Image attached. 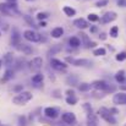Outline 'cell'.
I'll return each instance as SVG.
<instances>
[{"label": "cell", "instance_id": "obj_13", "mask_svg": "<svg viewBox=\"0 0 126 126\" xmlns=\"http://www.w3.org/2000/svg\"><path fill=\"white\" fill-rule=\"evenodd\" d=\"M11 43H12L15 47H17V45L21 43V34H20V32H18V30H17V28H12Z\"/></svg>", "mask_w": 126, "mask_h": 126}, {"label": "cell", "instance_id": "obj_24", "mask_svg": "<svg viewBox=\"0 0 126 126\" xmlns=\"http://www.w3.org/2000/svg\"><path fill=\"white\" fill-rule=\"evenodd\" d=\"M43 80H44V75L41 74V72H37V74L32 77V82H33V83H36V84L42 83Z\"/></svg>", "mask_w": 126, "mask_h": 126}, {"label": "cell", "instance_id": "obj_31", "mask_svg": "<svg viewBox=\"0 0 126 126\" xmlns=\"http://www.w3.org/2000/svg\"><path fill=\"white\" fill-rule=\"evenodd\" d=\"M83 109H84V111H86V114H87V115L93 114V109H92V107H91V104H89V103H84L83 104Z\"/></svg>", "mask_w": 126, "mask_h": 126}, {"label": "cell", "instance_id": "obj_49", "mask_svg": "<svg viewBox=\"0 0 126 126\" xmlns=\"http://www.w3.org/2000/svg\"><path fill=\"white\" fill-rule=\"evenodd\" d=\"M27 1H34V0H27Z\"/></svg>", "mask_w": 126, "mask_h": 126}, {"label": "cell", "instance_id": "obj_42", "mask_svg": "<svg viewBox=\"0 0 126 126\" xmlns=\"http://www.w3.org/2000/svg\"><path fill=\"white\" fill-rule=\"evenodd\" d=\"M109 111H110V114H113V115L119 114V110H118L116 108H110V109H109Z\"/></svg>", "mask_w": 126, "mask_h": 126}, {"label": "cell", "instance_id": "obj_2", "mask_svg": "<svg viewBox=\"0 0 126 126\" xmlns=\"http://www.w3.org/2000/svg\"><path fill=\"white\" fill-rule=\"evenodd\" d=\"M32 93L28 92V91H22L20 92L17 95H15L12 98V103L16 104V105H25L26 103H28L31 99H32Z\"/></svg>", "mask_w": 126, "mask_h": 126}, {"label": "cell", "instance_id": "obj_51", "mask_svg": "<svg viewBox=\"0 0 126 126\" xmlns=\"http://www.w3.org/2000/svg\"><path fill=\"white\" fill-rule=\"evenodd\" d=\"M0 126H2V124H0Z\"/></svg>", "mask_w": 126, "mask_h": 126}, {"label": "cell", "instance_id": "obj_34", "mask_svg": "<svg viewBox=\"0 0 126 126\" xmlns=\"http://www.w3.org/2000/svg\"><path fill=\"white\" fill-rule=\"evenodd\" d=\"M23 18H25V21H26V22H27L28 25H31V26H34V27H36L34 20H33V18H32V17L30 16V15H25V16H23Z\"/></svg>", "mask_w": 126, "mask_h": 126}, {"label": "cell", "instance_id": "obj_37", "mask_svg": "<svg viewBox=\"0 0 126 126\" xmlns=\"http://www.w3.org/2000/svg\"><path fill=\"white\" fill-rule=\"evenodd\" d=\"M115 59H116V61H124V60H126V51L119 53V54L115 56Z\"/></svg>", "mask_w": 126, "mask_h": 126}, {"label": "cell", "instance_id": "obj_28", "mask_svg": "<svg viewBox=\"0 0 126 126\" xmlns=\"http://www.w3.org/2000/svg\"><path fill=\"white\" fill-rule=\"evenodd\" d=\"M79 36H81V41L83 42V45H84V47H86V45H87L88 43L91 42L89 37H88V36H87L86 33H83V32H80V33H79Z\"/></svg>", "mask_w": 126, "mask_h": 126}, {"label": "cell", "instance_id": "obj_38", "mask_svg": "<svg viewBox=\"0 0 126 126\" xmlns=\"http://www.w3.org/2000/svg\"><path fill=\"white\" fill-rule=\"evenodd\" d=\"M116 89V87L115 86H113V84H108V88H107V91H105V93H110V92H114Z\"/></svg>", "mask_w": 126, "mask_h": 126}, {"label": "cell", "instance_id": "obj_8", "mask_svg": "<svg viewBox=\"0 0 126 126\" xmlns=\"http://www.w3.org/2000/svg\"><path fill=\"white\" fill-rule=\"evenodd\" d=\"M113 103L116 104V105H124V104H126V93L120 92V93L114 94V97H113Z\"/></svg>", "mask_w": 126, "mask_h": 126}, {"label": "cell", "instance_id": "obj_3", "mask_svg": "<svg viewBox=\"0 0 126 126\" xmlns=\"http://www.w3.org/2000/svg\"><path fill=\"white\" fill-rule=\"evenodd\" d=\"M98 114H99V116L102 118V119H104L108 124H110V125H115L118 121H116V119L114 118V115L113 114H110V111H109V109L108 108H104V107H102V108H99V110H98Z\"/></svg>", "mask_w": 126, "mask_h": 126}, {"label": "cell", "instance_id": "obj_19", "mask_svg": "<svg viewBox=\"0 0 126 126\" xmlns=\"http://www.w3.org/2000/svg\"><path fill=\"white\" fill-rule=\"evenodd\" d=\"M64 36V28L63 27H55L53 31H51V37L58 39V38H61Z\"/></svg>", "mask_w": 126, "mask_h": 126}, {"label": "cell", "instance_id": "obj_36", "mask_svg": "<svg viewBox=\"0 0 126 126\" xmlns=\"http://www.w3.org/2000/svg\"><path fill=\"white\" fill-rule=\"evenodd\" d=\"M48 17H49V12H38L37 14V18L39 21H43V20H45Z\"/></svg>", "mask_w": 126, "mask_h": 126}, {"label": "cell", "instance_id": "obj_44", "mask_svg": "<svg viewBox=\"0 0 126 126\" xmlns=\"http://www.w3.org/2000/svg\"><path fill=\"white\" fill-rule=\"evenodd\" d=\"M66 94L67 95H75V91L74 89H67L66 91Z\"/></svg>", "mask_w": 126, "mask_h": 126}, {"label": "cell", "instance_id": "obj_39", "mask_svg": "<svg viewBox=\"0 0 126 126\" xmlns=\"http://www.w3.org/2000/svg\"><path fill=\"white\" fill-rule=\"evenodd\" d=\"M116 4L119 7H126V0H118Z\"/></svg>", "mask_w": 126, "mask_h": 126}, {"label": "cell", "instance_id": "obj_20", "mask_svg": "<svg viewBox=\"0 0 126 126\" xmlns=\"http://www.w3.org/2000/svg\"><path fill=\"white\" fill-rule=\"evenodd\" d=\"M125 79H126V72L124 70H119V71L115 74V80H116V82L123 83V82L125 81Z\"/></svg>", "mask_w": 126, "mask_h": 126}, {"label": "cell", "instance_id": "obj_50", "mask_svg": "<svg viewBox=\"0 0 126 126\" xmlns=\"http://www.w3.org/2000/svg\"><path fill=\"white\" fill-rule=\"evenodd\" d=\"M0 27H1V23H0ZM0 34H1V32H0Z\"/></svg>", "mask_w": 126, "mask_h": 126}, {"label": "cell", "instance_id": "obj_29", "mask_svg": "<svg viewBox=\"0 0 126 126\" xmlns=\"http://www.w3.org/2000/svg\"><path fill=\"white\" fill-rule=\"evenodd\" d=\"M118 33H119V27H118V26H114V27L110 28V32H109L110 37L116 38V37H118Z\"/></svg>", "mask_w": 126, "mask_h": 126}, {"label": "cell", "instance_id": "obj_45", "mask_svg": "<svg viewBox=\"0 0 126 126\" xmlns=\"http://www.w3.org/2000/svg\"><path fill=\"white\" fill-rule=\"evenodd\" d=\"M97 31H98L97 26H91V33H95Z\"/></svg>", "mask_w": 126, "mask_h": 126}, {"label": "cell", "instance_id": "obj_27", "mask_svg": "<svg viewBox=\"0 0 126 126\" xmlns=\"http://www.w3.org/2000/svg\"><path fill=\"white\" fill-rule=\"evenodd\" d=\"M105 54H107L105 48H97V49L93 50V55L94 56H104Z\"/></svg>", "mask_w": 126, "mask_h": 126}, {"label": "cell", "instance_id": "obj_26", "mask_svg": "<svg viewBox=\"0 0 126 126\" xmlns=\"http://www.w3.org/2000/svg\"><path fill=\"white\" fill-rule=\"evenodd\" d=\"M77 102H79V98L75 97V95H67L66 97V103L69 105H76Z\"/></svg>", "mask_w": 126, "mask_h": 126}, {"label": "cell", "instance_id": "obj_41", "mask_svg": "<svg viewBox=\"0 0 126 126\" xmlns=\"http://www.w3.org/2000/svg\"><path fill=\"white\" fill-rule=\"evenodd\" d=\"M95 45H97V43L95 42H89L84 48H87V49H91V48H95Z\"/></svg>", "mask_w": 126, "mask_h": 126}, {"label": "cell", "instance_id": "obj_25", "mask_svg": "<svg viewBox=\"0 0 126 126\" xmlns=\"http://www.w3.org/2000/svg\"><path fill=\"white\" fill-rule=\"evenodd\" d=\"M14 70L7 67V70L5 71V75H4V81H9V80H12L14 79Z\"/></svg>", "mask_w": 126, "mask_h": 126}, {"label": "cell", "instance_id": "obj_40", "mask_svg": "<svg viewBox=\"0 0 126 126\" xmlns=\"http://www.w3.org/2000/svg\"><path fill=\"white\" fill-rule=\"evenodd\" d=\"M22 89H23V86H22V84H17L16 87H14V91H15V92H18V93L22 92Z\"/></svg>", "mask_w": 126, "mask_h": 126}, {"label": "cell", "instance_id": "obj_43", "mask_svg": "<svg viewBox=\"0 0 126 126\" xmlns=\"http://www.w3.org/2000/svg\"><path fill=\"white\" fill-rule=\"evenodd\" d=\"M99 39H100V41H105V39H107V33L102 32V33L99 34Z\"/></svg>", "mask_w": 126, "mask_h": 126}, {"label": "cell", "instance_id": "obj_4", "mask_svg": "<svg viewBox=\"0 0 126 126\" xmlns=\"http://www.w3.org/2000/svg\"><path fill=\"white\" fill-rule=\"evenodd\" d=\"M23 37H25V39L28 41V42H32V43L42 42V36H41L39 33L32 31V30H27V31H25V32H23Z\"/></svg>", "mask_w": 126, "mask_h": 126}, {"label": "cell", "instance_id": "obj_48", "mask_svg": "<svg viewBox=\"0 0 126 126\" xmlns=\"http://www.w3.org/2000/svg\"><path fill=\"white\" fill-rule=\"evenodd\" d=\"M6 1H16V0H6Z\"/></svg>", "mask_w": 126, "mask_h": 126}, {"label": "cell", "instance_id": "obj_12", "mask_svg": "<svg viewBox=\"0 0 126 126\" xmlns=\"http://www.w3.org/2000/svg\"><path fill=\"white\" fill-rule=\"evenodd\" d=\"M72 65L77 66V67H86V66H91L92 61L88 60V59H74Z\"/></svg>", "mask_w": 126, "mask_h": 126}, {"label": "cell", "instance_id": "obj_35", "mask_svg": "<svg viewBox=\"0 0 126 126\" xmlns=\"http://www.w3.org/2000/svg\"><path fill=\"white\" fill-rule=\"evenodd\" d=\"M108 2H109V0H98L97 2H95V7H104V6H107L108 5Z\"/></svg>", "mask_w": 126, "mask_h": 126}, {"label": "cell", "instance_id": "obj_1", "mask_svg": "<svg viewBox=\"0 0 126 126\" xmlns=\"http://www.w3.org/2000/svg\"><path fill=\"white\" fill-rule=\"evenodd\" d=\"M0 14H2L5 16H18L20 11L17 9L16 1L0 2Z\"/></svg>", "mask_w": 126, "mask_h": 126}, {"label": "cell", "instance_id": "obj_22", "mask_svg": "<svg viewBox=\"0 0 126 126\" xmlns=\"http://www.w3.org/2000/svg\"><path fill=\"white\" fill-rule=\"evenodd\" d=\"M63 11H64V14H65L66 16H69V17H72V16L76 15V10H75L74 7H71V6H64Z\"/></svg>", "mask_w": 126, "mask_h": 126}, {"label": "cell", "instance_id": "obj_6", "mask_svg": "<svg viewBox=\"0 0 126 126\" xmlns=\"http://www.w3.org/2000/svg\"><path fill=\"white\" fill-rule=\"evenodd\" d=\"M116 17H118V14H116L115 11H108V12H105V14L100 17L99 21H100L102 25H107V23H110V22L115 21Z\"/></svg>", "mask_w": 126, "mask_h": 126}, {"label": "cell", "instance_id": "obj_16", "mask_svg": "<svg viewBox=\"0 0 126 126\" xmlns=\"http://www.w3.org/2000/svg\"><path fill=\"white\" fill-rule=\"evenodd\" d=\"M14 63V54L12 53H6L4 56H2V64L6 66V67H10Z\"/></svg>", "mask_w": 126, "mask_h": 126}, {"label": "cell", "instance_id": "obj_10", "mask_svg": "<svg viewBox=\"0 0 126 126\" xmlns=\"http://www.w3.org/2000/svg\"><path fill=\"white\" fill-rule=\"evenodd\" d=\"M44 115L48 118V119H56L59 116V110L55 109V108H51V107H48L44 109Z\"/></svg>", "mask_w": 126, "mask_h": 126}, {"label": "cell", "instance_id": "obj_47", "mask_svg": "<svg viewBox=\"0 0 126 126\" xmlns=\"http://www.w3.org/2000/svg\"><path fill=\"white\" fill-rule=\"evenodd\" d=\"M1 66H2V60H0V69H1Z\"/></svg>", "mask_w": 126, "mask_h": 126}, {"label": "cell", "instance_id": "obj_30", "mask_svg": "<svg viewBox=\"0 0 126 126\" xmlns=\"http://www.w3.org/2000/svg\"><path fill=\"white\" fill-rule=\"evenodd\" d=\"M61 50V45L60 44H55L50 50H49V55H54L55 53H58V51H60Z\"/></svg>", "mask_w": 126, "mask_h": 126}, {"label": "cell", "instance_id": "obj_14", "mask_svg": "<svg viewBox=\"0 0 126 126\" xmlns=\"http://www.w3.org/2000/svg\"><path fill=\"white\" fill-rule=\"evenodd\" d=\"M74 26H75L76 28H79V30H86V28L89 26V23H88V21L84 20V18H77V20L74 21Z\"/></svg>", "mask_w": 126, "mask_h": 126}, {"label": "cell", "instance_id": "obj_23", "mask_svg": "<svg viewBox=\"0 0 126 126\" xmlns=\"http://www.w3.org/2000/svg\"><path fill=\"white\" fill-rule=\"evenodd\" d=\"M79 91L80 92H88V91H91V88H92V83H87V82H81V83H79Z\"/></svg>", "mask_w": 126, "mask_h": 126}, {"label": "cell", "instance_id": "obj_46", "mask_svg": "<svg viewBox=\"0 0 126 126\" xmlns=\"http://www.w3.org/2000/svg\"><path fill=\"white\" fill-rule=\"evenodd\" d=\"M47 26V23L44 22V21H41L39 23H38V27H45Z\"/></svg>", "mask_w": 126, "mask_h": 126}, {"label": "cell", "instance_id": "obj_7", "mask_svg": "<svg viewBox=\"0 0 126 126\" xmlns=\"http://www.w3.org/2000/svg\"><path fill=\"white\" fill-rule=\"evenodd\" d=\"M43 66V59L37 56V58H33L31 61H30V69L34 72H39V70L42 69Z\"/></svg>", "mask_w": 126, "mask_h": 126}, {"label": "cell", "instance_id": "obj_5", "mask_svg": "<svg viewBox=\"0 0 126 126\" xmlns=\"http://www.w3.org/2000/svg\"><path fill=\"white\" fill-rule=\"evenodd\" d=\"M50 65H51L53 69H55L56 71H61V72H65L66 69H67V66H69L65 61H61V60L54 59V58L50 59Z\"/></svg>", "mask_w": 126, "mask_h": 126}, {"label": "cell", "instance_id": "obj_15", "mask_svg": "<svg viewBox=\"0 0 126 126\" xmlns=\"http://www.w3.org/2000/svg\"><path fill=\"white\" fill-rule=\"evenodd\" d=\"M20 51H22L23 54H26V55H30V54H32L33 53V49H32V47L31 45H28V44H23V43H20L17 47H16Z\"/></svg>", "mask_w": 126, "mask_h": 126}, {"label": "cell", "instance_id": "obj_33", "mask_svg": "<svg viewBox=\"0 0 126 126\" xmlns=\"http://www.w3.org/2000/svg\"><path fill=\"white\" fill-rule=\"evenodd\" d=\"M99 20H100V17L98 15H95V14H89L88 15V21H91V22H97Z\"/></svg>", "mask_w": 126, "mask_h": 126}, {"label": "cell", "instance_id": "obj_9", "mask_svg": "<svg viewBox=\"0 0 126 126\" xmlns=\"http://www.w3.org/2000/svg\"><path fill=\"white\" fill-rule=\"evenodd\" d=\"M61 119H63V121H64L65 124H67V125H74V124H76V115H75L74 113H64V114L61 115Z\"/></svg>", "mask_w": 126, "mask_h": 126}, {"label": "cell", "instance_id": "obj_21", "mask_svg": "<svg viewBox=\"0 0 126 126\" xmlns=\"http://www.w3.org/2000/svg\"><path fill=\"white\" fill-rule=\"evenodd\" d=\"M69 45L71 48H79L81 45V39L79 37H71L69 39Z\"/></svg>", "mask_w": 126, "mask_h": 126}, {"label": "cell", "instance_id": "obj_52", "mask_svg": "<svg viewBox=\"0 0 126 126\" xmlns=\"http://www.w3.org/2000/svg\"><path fill=\"white\" fill-rule=\"evenodd\" d=\"M124 126H126V124H125V125H124Z\"/></svg>", "mask_w": 126, "mask_h": 126}, {"label": "cell", "instance_id": "obj_32", "mask_svg": "<svg viewBox=\"0 0 126 126\" xmlns=\"http://www.w3.org/2000/svg\"><path fill=\"white\" fill-rule=\"evenodd\" d=\"M17 126H27V119L26 116H20L18 118V121H17Z\"/></svg>", "mask_w": 126, "mask_h": 126}, {"label": "cell", "instance_id": "obj_11", "mask_svg": "<svg viewBox=\"0 0 126 126\" xmlns=\"http://www.w3.org/2000/svg\"><path fill=\"white\" fill-rule=\"evenodd\" d=\"M108 84L109 83H107V82L103 81V80H95V81L92 82V87L95 88V89H98V91H103V92H105L107 88H108Z\"/></svg>", "mask_w": 126, "mask_h": 126}, {"label": "cell", "instance_id": "obj_17", "mask_svg": "<svg viewBox=\"0 0 126 126\" xmlns=\"http://www.w3.org/2000/svg\"><path fill=\"white\" fill-rule=\"evenodd\" d=\"M87 126H99L97 115H94V114L87 115Z\"/></svg>", "mask_w": 126, "mask_h": 126}, {"label": "cell", "instance_id": "obj_18", "mask_svg": "<svg viewBox=\"0 0 126 126\" xmlns=\"http://www.w3.org/2000/svg\"><path fill=\"white\" fill-rule=\"evenodd\" d=\"M66 83L69 84V86H71V87H74V86H79V77L76 76V75H69L67 76V79H66Z\"/></svg>", "mask_w": 126, "mask_h": 126}]
</instances>
